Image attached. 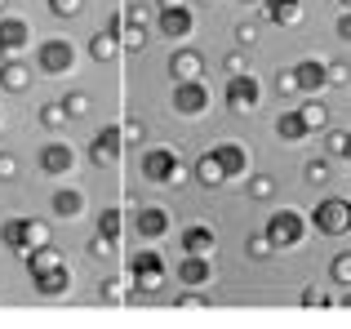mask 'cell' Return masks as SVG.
<instances>
[{
	"label": "cell",
	"mask_w": 351,
	"mask_h": 329,
	"mask_svg": "<svg viewBox=\"0 0 351 329\" xmlns=\"http://www.w3.org/2000/svg\"><path fill=\"white\" fill-rule=\"evenodd\" d=\"M71 164H76L71 143H45V147H40V169L49 173V178H67Z\"/></svg>",
	"instance_id": "13"
},
{
	"label": "cell",
	"mask_w": 351,
	"mask_h": 329,
	"mask_svg": "<svg viewBox=\"0 0 351 329\" xmlns=\"http://www.w3.org/2000/svg\"><path fill=\"white\" fill-rule=\"evenodd\" d=\"M120 227H125L120 209H103V214H98V232H103L107 241H120Z\"/></svg>",
	"instance_id": "35"
},
{
	"label": "cell",
	"mask_w": 351,
	"mask_h": 329,
	"mask_svg": "<svg viewBox=\"0 0 351 329\" xmlns=\"http://www.w3.org/2000/svg\"><path fill=\"white\" fill-rule=\"evenodd\" d=\"M23 263H27V276H36V271H49V267H58V263H67V258H62V249H53V245H40V249H32Z\"/></svg>",
	"instance_id": "24"
},
{
	"label": "cell",
	"mask_w": 351,
	"mask_h": 329,
	"mask_svg": "<svg viewBox=\"0 0 351 329\" xmlns=\"http://www.w3.org/2000/svg\"><path fill=\"white\" fill-rule=\"evenodd\" d=\"M169 76H173V85H178V80H205V53L200 49H178L169 58Z\"/></svg>",
	"instance_id": "16"
},
{
	"label": "cell",
	"mask_w": 351,
	"mask_h": 329,
	"mask_svg": "<svg viewBox=\"0 0 351 329\" xmlns=\"http://www.w3.org/2000/svg\"><path fill=\"white\" fill-rule=\"evenodd\" d=\"M258 98H263V85H258L254 76H227V89H223V103H227V112H254L258 107Z\"/></svg>",
	"instance_id": "8"
},
{
	"label": "cell",
	"mask_w": 351,
	"mask_h": 329,
	"mask_svg": "<svg viewBox=\"0 0 351 329\" xmlns=\"http://www.w3.org/2000/svg\"><path fill=\"white\" fill-rule=\"evenodd\" d=\"M276 138H280V143H302V138H311V130H307V121H302L298 107H289V112L276 116Z\"/></svg>",
	"instance_id": "20"
},
{
	"label": "cell",
	"mask_w": 351,
	"mask_h": 329,
	"mask_svg": "<svg viewBox=\"0 0 351 329\" xmlns=\"http://www.w3.org/2000/svg\"><path fill=\"white\" fill-rule=\"evenodd\" d=\"M98 303H103V307H120V303H125V280L107 276L103 289H98Z\"/></svg>",
	"instance_id": "34"
},
{
	"label": "cell",
	"mask_w": 351,
	"mask_h": 329,
	"mask_svg": "<svg viewBox=\"0 0 351 329\" xmlns=\"http://www.w3.org/2000/svg\"><path fill=\"white\" fill-rule=\"evenodd\" d=\"M18 178V156L14 151H0V182H14Z\"/></svg>",
	"instance_id": "42"
},
{
	"label": "cell",
	"mask_w": 351,
	"mask_h": 329,
	"mask_svg": "<svg viewBox=\"0 0 351 329\" xmlns=\"http://www.w3.org/2000/svg\"><path fill=\"white\" fill-rule=\"evenodd\" d=\"M347 80H351L347 62H329V85H347Z\"/></svg>",
	"instance_id": "45"
},
{
	"label": "cell",
	"mask_w": 351,
	"mask_h": 329,
	"mask_svg": "<svg viewBox=\"0 0 351 329\" xmlns=\"http://www.w3.org/2000/svg\"><path fill=\"white\" fill-rule=\"evenodd\" d=\"M169 5H187V0H160V9H169Z\"/></svg>",
	"instance_id": "51"
},
{
	"label": "cell",
	"mask_w": 351,
	"mask_h": 329,
	"mask_svg": "<svg viewBox=\"0 0 351 329\" xmlns=\"http://www.w3.org/2000/svg\"><path fill=\"white\" fill-rule=\"evenodd\" d=\"M236 40H240V45H245V49H249V45H258V27H254V23H245V27H236Z\"/></svg>",
	"instance_id": "47"
},
{
	"label": "cell",
	"mask_w": 351,
	"mask_h": 329,
	"mask_svg": "<svg viewBox=\"0 0 351 329\" xmlns=\"http://www.w3.org/2000/svg\"><path fill=\"white\" fill-rule=\"evenodd\" d=\"M71 67H76V45H71L67 36L40 40V49H36V71H45V76H67Z\"/></svg>",
	"instance_id": "5"
},
{
	"label": "cell",
	"mask_w": 351,
	"mask_h": 329,
	"mask_svg": "<svg viewBox=\"0 0 351 329\" xmlns=\"http://www.w3.org/2000/svg\"><path fill=\"white\" fill-rule=\"evenodd\" d=\"M116 53H125V49H120V40L112 32H94V36H89V58H94V62H112Z\"/></svg>",
	"instance_id": "26"
},
{
	"label": "cell",
	"mask_w": 351,
	"mask_h": 329,
	"mask_svg": "<svg viewBox=\"0 0 351 329\" xmlns=\"http://www.w3.org/2000/svg\"><path fill=\"white\" fill-rule=\"evenodd\" d=\"M200 5H209V0H200Z\"/></svg>",
	"instance_id": "57"
},
{
	"label": "cell",
	"mask_w": 351,
	"mask_h": 329,
	"mask_svg": "<svg viewBox=\"0 0 351 329\" xmlns=\"http://www.w3.org/2000/svg\"><path fill=\"white\" fill-rule=\"evenodd\" d=\"M276 94H280V98L302 94V89H298V76H293V67H289V71H276Z\"/></svg>",
	"instance_id": "39"
},
{
	"label": "cell",
	"mask_w": 351,
	"mask_h": 329,
	"mask_svg": "<svg viewBox=\"0 0 351 329\" xmlns=\"http://www.w3.org/2000/svg\"><path fill=\"white\" fill-rule=\"evenodd\" d=\"M143 138H147V125L143 121H129L125 125V143H143Z\"/></svg>",
	"instance_id": "48"
},
{
	"label": "cell",
	"mask_w": 351,
	"mask_h": 329,
	"mask_svg": "<svg viewBox=\"0 0 351 329\" xmlns=\"http://www.w3.org/2000/svg\"><path fill=\"white\" fill-rule=\"evenodd\" d=\"M293 76H298V89H302V94H320V89L329 85V62L302 58L298 67H293Z\"/></svg>",
	"instance_id": "18"
},
{
	"label": "cell",
	"mask_w": 351,
	"mask_h": 329,
	"mask_svg": "<svg viewBox=\"0 0 351 329\" xmlns=\"http://www.w3.org/2000/svg\"><path fill=\"white\" fill-rule=\"evenodd\" d=\"M169 107L178 116H205L209 112V85L205 80H178V85L169 89Z\"/></svg>",
	"instance_id": "6"
},
{
	"label": "cell",
	"mask_w": 351,
	"mask_h": 329,
	"mask_svg": "<svg viewBox=\"0 0 351 329\" xmlns=\"http://www.w3.org/2000/svg\"><path fill=\"white\" fill-rule=\"evenodd\" d=\"M223 71H227V76H245V71H249V58H245V53H227V58H223Z\"/></svg>",
	"instance_id": "43"
},
{
	"label": "cell",
	"mask_w": 351,
	"mask_h": 329,
	"mask_svg": "<svg viewBox=\"0 0 351 329\" xmlns=\"http://www.w3.org/2000/svg\"><path fill=\"white\" fill-rule=\"evenodd\" d=\"M143 178L147 182H182V156L173 147H152L143 156Z\"/></svg>",
	"instance_id": "7"
},
{
	"label": "cell",
	"mask_w": 351,
	"mask_h": 329,
	"mask_svg": "<svg viewBox=\"0 0 351 329\" xmlns=\"http://www.w3.org/2000/svg\"><path fill=\"white\" fill-rule=\"evenodd\" d=\"M62 107H67V116H71V121H85V116H89V107H94V98H89L85 89H76V94H67V98H62Z\"/></svg>",
	"instance_id": "30"
},
{
	"label": "cell",
	"mask_w": 351,
	"mask_h": 329,
	"mask_svg": "<svg viewBox=\"0 0 351 329\" xmlns=\"http://www.w3.org/2000/svg\"><path fill=\"white\" fill-rule=\"evenodd\" d=\"M112 249H116V241H107L103 232H98V236H89V245H85V254H89V258H112Z\"/></svg>",
	"instance_id": "38"
},
{
	"label": "cell",
	"mask_w": 351,
	"mask_h": 329,
	"mask_svg": "<svg viewBox=\"0 0 351 329\" xmlns=\"http://www.w3.org/2000/svg\"><path fill=\"white\" fill-rule=\"evenodd\" d=\"M125 18H129L134 27H147V18H152V14H147V5H129V9H125Z\"/></svg>",
	"instance_id": "49"
},
{
	"label": "cell",
	"mask_w": 351,
	"mask_h": 329,
	"mask_svg": "<svg viewBox=\"0 0 351 329\" xmlns=\"http://www.w3.org/2000/svg\"><path fill=\"white\" fill-rule=\"evenodd\" d=\"M32 40V23L27 18H0V58H18Z\"/></svg>",
	"instance_id": "12"
},
{
	"label": "cell",
	"mask_w": 351,
	"mask_h": 329,
	"mask_svg": "<svg viewBox=\"0 0 351 329\" xmlns=\"http://www.w3.org/2000/svg\"><path fill=\"white\" fill-rule=\"evenodd\" d=\"M218 249V232L209 223H191L182 232V254H214Z\"/></svg>",
	"instance_id": "19"
},
{
	"label": "cell",
	"mask_w": 351,
	"mask_h": 329,
	"mask_svg": "<svg viewBox=\"0 0 351 329\" xmlns=\"http://www.w3.org/2000/svg\"><path fill=\"white\" fill-rule=\"evenodd\" d=\"M143 45H147V27H134V23H129L125 32H120V49H125V53H138Z\"/></svg>",
	"instance_id": "36"
},
{
	"label": "cell",
	"mask_w": 351,
	"mask_h": 329,
	"mask_svg": "<svg viewBox=\"0 0 351 329\" xmlns=\"http://www.w3.org/2000/svg\"><path fill=\"white\" fill-rule=\"evenodd\" d=\"M67 121H71V116H67V107H62V103H45V107H40V125H45V130L58 134Z\"/></svg>",
	"instance_id": "31"
},
{
	"label": "cell",
	"mask_w": 351,
	"mask_h": 329,
	"mask_svg": "<svg viewBox=\"0 0 351 329\" xmlns=\"http://www.w3.org/2000/svg\"><path fill=\"white\" fill-rule=\"evenodd\" d=\"M53 214L58 218H80L85 214V196H80L76 187H58L53 191Z\"/></svg>",
	"instance_id": "23"
},
{
	"label": "cell",
	"mask_w": 351,
	"mask_h": 329,
	"mask_svg": "<svg viewBox=\"0 0 351 329\" xmlns=\"http://www.w3.org/2000/svg\"><path fill=\"white\" fill-rule=\"evenodd\" d=\"M165 276H169V263H165L160 249H138L134 258H129V280H134L143 294H156V289L165 285Z\"/></svg>",
	"instance_id": "3"
},
{
	"label": "cell",
	"mask_w": 351,
	"mask_h": 329,
	"mask_svg": "<svg viewBox=\"0 0 351 329\" xmlns=\"http://www.w3.org/2000/svg\"><path fill=\"white\" fill-rule=\"evenodd\" d=\"M343 307H351V289H347V294H343Z\"/></svg>",
	"instance_id": "52"
},
{
	"label": "cell",
	"mask_w": 351,
	"mask_h": 329,
	"mask_svg": "<svg viewBox=\"0 0 351 329\" xmlns=\"http://www.w3.org/2000/svg\"><path fill=\"white\" fill-rule=\"evenodd\" d=\"M245 254H249L254 263H263V258H271V254H276V245L267 241V232H254V236L245 241Z\"/></svg>",
	"instance_id": "33"
},
{
	"label": "cell",
	"mask_w": 351,
	"mask_h": 329,
	"mask_svg": "<svg viewBox=\"0 0 351 329\" xmlns=\"http://www.w3.org/2000/svg\"><path fill=\"white\" fill-rule=\"evenodd\" d=\"M302 178H307V182H329V156L307 160V164H302Z\"/></svg>",
	"instance_id": "37"
},
{
	"label": "cell",
	"mask_w": 351,
	"mask_h": 329,
	"mask_svg": "<svg viewBox=\"0 0 351 329\" xmlns=\"http://www.w3.org/2000/svg\"><path fill=\"white\" fill-rule=\"evenodd\" d=\"M156 32L169 36V40H187V36L196 32V14H191L187 5H169V9H160V18H156Z\"/></svg>",
	"instance_id": "10"
},
{
	"label": "cell",
	"mask_w": 351,
	"mask_h": 329,
	"mask_svg": "<svg viewBox=\"0 0 351 329\" xmlns=\"http://www.w3.org/2000/svg\"><path fill=\"white\" fill-rule=\"evenodd\" d=\"M311 227L325 236H351V200L347 196H325L311 209Z\"/></svg>",
	"instance_id": "4"
},
{
	"label": "cell",
	"mask_w": 351,
	"mask_h": 329,
	"mask_svg": "<svg viewBox=\"0 0 351 329\" xmlns=\"http://www.w3.org/2000/svg\"><path fill=\"white\" fill-rule=\"evenodd\" d=\"M173 307H182V312H187V307H209V294H200V289H182V294L173 298Z\"/></svg>",
	"instance_id": "41"
},
{
	"label": "cell",
	"mask_w": 351,
	"mask_h": 329,
	"mask_svg": "<svg viewBox=\"0 0 351 329\" xmlns=\"http://www.w3.org/2000/svg\"><path fill=\"white\" fill-rule=\"evenodd\" d=\"M32 285H36V294H45V298H62L71 289V267L58 263V267H49V271H36Z\"/></svg>",
	"instance_id": "17"
},
{
	"label": "cell",
	"mask_w": 351,
	"mask_h": 329,
	"mask_svg": "<svg viewBox=\"0 0 351 329\" xmlns=\"http://www.w3.org/2000/svg\"><path fill=\"white\" fill-rule=\"evenodd\" d=\"M329 280L334 285H351V249H338L329 258Z\"/></svg>",
	"instance_id": "29"
},
{
	"label": "cell",
	"mask_w": 351,
	"mask_h": 329,
	"mask_svg": "<svg viewBox=\"0 0 351 329\" xmlns=\"http://www.w3.org/2000/svg\"><path fill=\"white\" fill-rule=\"evenodd\" d=\"M120 147H125V125H103L89 143V160L94 164H116L120 160Z\"/></svg>",
	"instance_id": "9"
},
{
	"label": "cell",
	"mask_w": 351,
	"mask_h": 329,
	"mask_svg": "<svg viewBox=\"0 0 351 329\" xmlns=\"http://www.w3.org/2000/svg\"><path fill=\"white\" fill-rule=\"evenodd\" d=\"M263 232L276 249H298V245L307 241V214H302V209H276Z\"/></svg>",
	"instance_id": "2"
},
{
	"label": "cell",
	"mask_w": 351,
	"mask_h": 329,
	"mask_svg": "<svg viewBox=\"0 0 351 329\" xmlns=\"http://www.w3.org/2000/svg\"><path fill=\"white\" fill-rule=\"evenodd\" d=\"M334 32H338V40H347V45H351V9H343V18H338Z\"/></svg>",
	"instance_id": "50"
},
{
	"label": "cell",
	"mask_w": 351,
	"mask_h": 329,
	"mask_svg": "<svg viewBox=\"0 0 351 329\" xmlns=\"http://www.w3.org/2000/svg\"><path fill=\"white\" fill-rule=\"evenodd\" d=\"M298 112H302V121H307V130H311V134H316V130H325V125H329V107H325V103H320V98H316V94H311V98H307V103H302V107H298Z\"/></svg>",
	"instance_id": "27"
},
{
	"label": "cell",
	"mask_w": 351,
	"mask_h": 329,
	"mask_svg": "<svg viewBox=\"0 0 351 329\" xmlns=\"http://www.w3.org/2000/svg\"><path fill=\"white\" fill-rule=\"evenodd\" d=\"M196 182H200V187H223V182H227V173H223V164H218L214 151H205V156L196 160Z\"/></svg>",
	"instance_id": "25"
},
{
	"label": "cell",
	"mask_w": 351,
	"mask_h": 329,
	"mask_svg": "<svg viewBox=\"0 0 351 329\" xmlns=\"http://www.w3.org/2000/svg\"><path fill=\"white\" fill-rule=\"evenodd\" d=\"M240 5H263V0H240Z\"/></svg>",
	"instance_id": "53"
},
{
	"label": "cell",
	"mask_w": 351,
	"mask_h": 329,
	"mask_svg": "<svg viewBox=\"0 0 351 329\" xmlns=\"http://www.w3.org/2000/svg\"><path fill=\"white\" fill-rule=\"evenodd\" d=\"M0 125H5V112H0Z\"/></svg>",
	"instance_id": "56"
},
{
	"label": "cell",
	"mask_w": 351,
	"mask_h": 329,
	"mask_svg": "<svg viewBox=\"0 0 351 329\" xmlns=\"http://www.w3.org/2000/svg\"><path fill=\"white\" fill-rule=\"evenodd\" d=\"M27 85H32V71H27L23 58H5V62H0V89H9V94H23Z\"/></svg>",
	"instance_id": "22"
},
{
	"label": "cell",
	"mask_w": 351,
	"mask_h": 329,
	"mask_svg": "<svg viewBox=\"0 0 351 329\" xmlns=\"http://www.w3.org/2000/svg\"><path fill=\"white\" fill-rule=\"evenodd\" d=\"M85 9V0H49V14L53 18H76Z\"/></svg>",
	"instance_id": "40"
},
{
	"label": "cell",
	"mask_w": 351,
	"mask_h": 329,
	"mask_svg": "<svg viewBox=\"0 0 351 329\" xmlns=\"http://www.w3.org/2000/svg\"><path fill=\"white\" fill-rule=\"evenodd\" d=\"M263 9H267V23H276V27L302 23V0H263Z\"/></svg>",
	"instance_id": "21"
},
{
	"label": "cell",
	"mask_w": 351,
	"mask_h": 329,
	"mask_svg": "<svg viewBox=\"0 0 351 329\" xmlns=\"http://www.w3.org/2000/svg\"><path fill=\"white\" fill-rule=\"evenodd\" d=\"M125 27H129V18H125V9H116V14H112V18H107V27H103V32H112V36H116V40H120V32H125Z\"/></svg>",
	"instance_id": "46"
},
{
	"label": "cell",
	"mask_w": 351,
	"mask_h": 329,
	"mask_svg": "<svg viewBox=\"0 0 351 329\" xmlns=\"http://www.w3.org/2000/svg\"><path fill=\"white\" fill-rule=\"evenodd\" d=\"M169 227H173V214L160 209V205H147V209L134 214V232L143 236V241H160V236H169Z\"/></svg>",
	"instance_id": "11"
},
{
	"label": "cell",
	"mask_w": 351,
	"mask_h": 329,
	"mask_svg": "<svg viewBox=\"0 0 351 329\" xmlns=\"http://www.w3.org/2000/svg\"><path fill=\"white\" fill-rule=\"evenodd\" d=\"M298 303H302V307H329L334 298H329L325 289H302V298H298Z\"/></svg>",
	"instance_id": "44"
},
{
	"label": "cell",
	"mask_w": 351,
	"mask_h": 329,
	"mask_svg": "<svg viewBox=\"0 0 351 329\" xmlns=\"http://www.w3.org/2000/svg\"><path fill=\"white\" fill-rule=\"evenodd\" d=\"M178 280H182V285H191V289H205L209 280H214V263H209V254H182Z\"/></svg>",
	"instance_id": "14"
},
{
	"label": "cell",
	"mask_w": 351,
	"mask_h": 329,
	"mask_svg": "<svg viewBox=\"0 0 351 329\" xmlns=\"http://www.w3.org/2000/svg\"><path fill=\"white\" fill-rule=\"evenodd\" d=\"M245 187H249L254 200H271L276 196V178H271V173H254V178H245Z\"/></svg>",
	"instance_id": "32"
},
{
	"label": "cell",
	"mask_w": 351,
	"mask_h": 329,
	"mask_svg": "<svg viewBox=\"0 0 351 329\" xmlns=\"http://www.w3.org/2000/svg\"><path fill=\"white\" fill-rule=\"evenodd\" d=\"M325 156L351 164V130H334V134H329V138H325Z\"/></svg>",
	"instance_id": "28"
},
{
	"label": "cell",
	"mask_w": 351,
	"mask_h": 329,
	"mask_svg": "<svg viewBox=\"0 0 351 329\" xmlns=\"http://www.w3.org/2000/svg\"><path fill=\"white\" fill-rule=\"evenodd\" d=\"M0 241H5V249H14L18 258H27L32 249L49 245V223H45V218H32V214H14V218L0 223Z\"/></svg>",
	"instance_id": "1"
},
{
	"label": "cell",
	"mask_w": 351,
	"mask_h": 329,
	"mask_svg": "<svg viewBox=\"0 0 351 329\" xmlns=\"http://www.w3.org/2000/svg\"><path fill=\"white\" fill-rule=\"evenodd\" d=\"M5 5H9V0H0V18H5Z\"/></svg>",
	"instance_id": "54"
},
{
	"label": "cell",
	"mask_w": 351,
	"mask_h": 329,
	"mask_svg": "<svg viewBox=\"0 0 351 329\" xmlns=\"http://www.w3.org/2000/svg\"><path fill=\"white\" fill-rule=\"evenodd\" d=\"M338 5H343V9H351V0H338Z\"/></svg>",
	"instance_id": "55"
},
{
	"label": "cell",
	"mask_w": 351,
	"mask_h": 329,
	"mask_svg": "<svg viewBox=\"0 0 351 329\" xmlns=\"http://www.w3.org/2000/svg\"><path fill=\"white\" fill-rule=\"evenodd\" d=\"M214 156H218L227 178H249V147L245 143H218Z\"/></svg>",
	"instance_id": "15"
}]
</instances>
